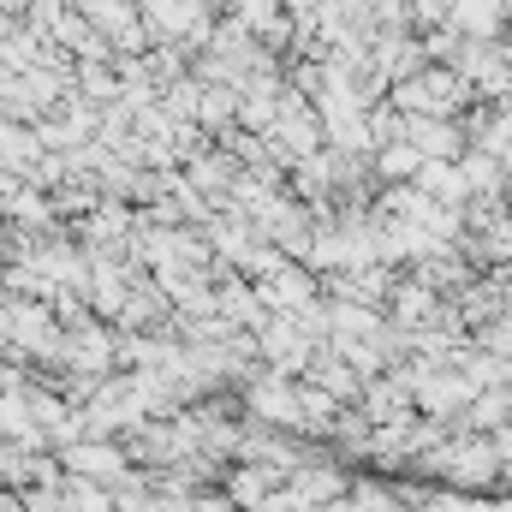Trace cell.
<instances>
[{"instance_id": "cell-1", "label": "cell", "mask_w": 512, "mask_h": 512, "mask_svg": "<svg viewBox=\"0 0 512 512\" xmlns=\"http://www.w3.org/2000/svg\"><path fill=\"white\" fill-rule=\"evenodd\" d=\"M471 42H495L501 36V24H507V6L501 0H453V12H447Z\"/></svg>"}]
</instances>
